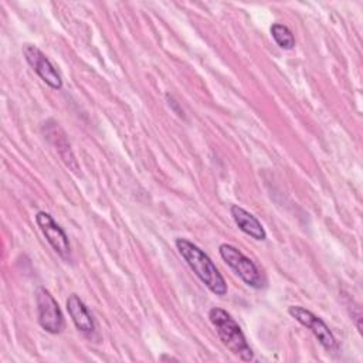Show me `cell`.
Masks as SVG:
<instances>
[{"instance_id":"4","label":"cell","mask_w":363,"mask_h":363,"mask_svg":"<svg viewBox=\"0 0 363 363\" xmlns=\"http://www.w3.org/2000/svg\"><path fill=\"white\" fill-rule=\"evenodd\" d=\"M35 302L40 326L48 333H60L64 329V316L54 296L45 288L40 286L35 292Z\"/></svg>"},{"instance_id":"2","label":"cell","mask_w":363,"mask_h":363,"mask_svg":"<svg viewBox=\"0 0 363 363\" xmlns=\"http://www.w3.org/2000/svg\"><path fill=\"white\" fill-rule=\"evenodd\" d=\"M208 319L216 328L220 340L230 352L244 362H251L254 359V352L247 343L240 325L227 311L221 308H211L208 311Z\"/></svg>"},{"instance_id":"9","label":"cell","mask_w":363,"mask_h":363,"mask_svg":"<svg viewBox=\"0 0 363 363\" xmlns=\"http://www.w3.org/2000/svg\"><path fill=\"white\" fill-rule=\"evenodd\" d=\"M230 211H231L233 220L235 221V224L238 225V228L242 233H245L247 235H250L258 241H262L267 238V233H265L262 224L258 221V218L254 214H251L250 211H247L245 208H242L237 204L231 206Z\"/></svg>"},{"instance_id":"10","label":"cell","mask_w":363,"mask_h":363,"mask_svg":"<svg viewBox=\"0 0 363 363\" xmlns=\"http://www.w3.org/2000/svg\"><path fill=\"white\" fill-rule=\"evenodd\" d=\"M271 35L275 40V43L284 48V50H291L295 45V38L292 31L281 23H275L271 26Z\"/></svg>"},{"instance_id":"3","label":"cell","mask_w":363,"mask_h":363,"mask_svg":"<svg viewBox=\"0 0 363 363\" xmlns=\"http://www.w3.org/2000/svg\"><path fill=\"white\" fill-rule=\"evenodd\" d=\"M220 255L221 258L230 265V268L250 286L252 288H264L265 286V277L262 272L258 269V267L248 258L245 257L238 248H235L231 244H221L220 248Z\"/></svg>"},{"instance_id":"1","label":"cell","mask_w":363,"mask_h":363,"mask_svg":"<svg viewBox=\"0 0 363 363\" xmlns=\"http://www.w3.org/2000/svg\"><path fill=\"white\" fill-rule=\"evenodd\" d=\"M179 254L184 258L187 265L199 277V279L216 295L223 296L227 294V284L210 257L200 250L196 244L186 238H177L174 241Z\"/></svg>"},{"instance_id":"7","label":"cell","mask_w":363,"mask_h":363,"mask_svg":"<svg viewBox=\"0 0 363 363\" xmlns=\"http://www.w3.org/2000/svg\"><path fill=\"white\" fill-rule=\"evenodd\" d=\"M23 54L30 64V67L37 72V75L52 89H61L62 88V79L55 67L51 64V61L47 58V55L35 45L33 44H24L23 45Z\"/></svg>"},{"instance_id":"8","label":"cell","mask_w":363,"mask_h":363,"mask_svg":"<svg viewBox=\"0 0 363 363\" xmlns=\"http://www.w3.org/2000/svg\"><path fill=\"white\" fill-rule=\"evenodd\" d=\"M67 311L78 330L85 335H92L95 330V322L86 309L85 303L79 299L78 295L72 294L67 299Z\"/></svg>"},{"instance_id":"5","label":"cell","mask_w":363,"mask_h":363,"mask_svg":"<svg viewBox=\"0 0 363 363\" xmlns=\"http://www.w3.org/2000/svg\"><path fill=\"white\" fill-rule=\"evenodd\" d=\"M289 315L298 320L301 325H303L305 328H308L315 337L318 339V342L328 350V352H336L339 349V345L336 342V337L333 336V333L330 332V329L328 328V325L316 315H313L311 311L294 305L289 306L288 309Z\"/></svg>"},{"instance_id":"6","label":"cell","mask_w":363,"mask_h":363,"mask_svg":"<svg viewBox=\"0 0 363 363\" xmlns=\"http://www.w3.org/2000/svg\"><path fill=\"white\" fill-rule=\"evenodd\" d=\"M35 223L40 227L43 235L52 247V250L62 258L69 259L71 257V245L65 231L60 227V224L45 211H38L35 214Z\"/></svg>"}]
</instances>
